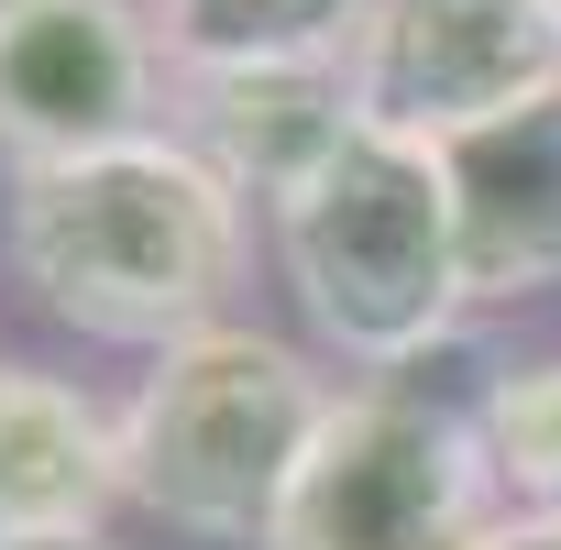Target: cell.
<instances>
[{"instance_id": "12", "label": "cell", "mask_w": 561, "mask_h": 550, "mask_svg": "<svg viewBox=\"0 0 561 550\" xmlns=\"http://www.w3.org/2000/svg\"><path fill=\"white\" fill-rule=\"evenodd\" d=\"M462 550H561V517H528V506H506V517H484Z\"/></svg>"}, {"instance_id": "5", "label": "cell", "mask_w": 561, "mask_h": 550, "mask_svg": "<svg viewBox=\"0 0 561 550\" xmlns=\"http://www.w3.org/2000/svg\"><path fill=\"white\" fill-rule=\"evenodd\" d=\"M353 122L419 154L561 100V12L550 0H364L342 45Z\"/></svg>"}, {"instance_id": "3", "label": "cell", "mask_w": 561, "mask_h": 550, "mask_svg": "<svg viewBox=\"0 0 561 550\" xmlns=\"http://www.w3.org/2000/svg\"><path fill=\"white\" fill-rule=\"evenodd\" d=\"M331 397L342 386L298 342L220 320V331L154 353L144 386L122 397V495L209 550H253Z\"/></svg>"}, {"instance_id": "14", "label": "cell", "mask_w": 561, "mask_h": 550, "mask_svg": "<svg viewBox=\"0 0 561 550\" xmlns=\"http://www.w3.org/2000/svg\"><path fill=\"white\" fill-rule=\"evenodd\" d=\"M23 12H34V0H0V23H23Z\"/></svg>"}, {"instance_id": "13", "label": "cell", "mask_w": 561, "mask_h": 550, "mask_svg": "<svg viewBox=\"0 0 561 550\" xmlns=\"http://www.w3.org/2000/svg\"><path fill=\"white\" fill-rule=\"evenodd\" d=\"M0 550H111V528H0Z\"/></svg>"}, {"instance_id": "2", "label": "cell", "mask_w": 561, "mask_h": 550, "mask_svg": "<svg viewBox=\"0 0 561 550\" xmlns=\"http://www.w3.org/2000/svg\"><path fill=\"white\" fill-rule=\"evenodd\" d=\"M275 220V264L298 287V320L320 331V353L364 364V375H397L419 353H440L462 331V242H451V187H440V154L397 144V133H364L264 209Z\"/></svg>"}, {"instance_id": "9", "label": "cell", "mask_w": 561, "mask_h": 550, "mask_svg": "<svg viewBox=\"0 0 561 550\" xmlns=\"http://www.w3.org/2000/svg\"><path fill=\"white\" fill-rule=\"evenodd\" d=\"M122 506V408L45 364H0V528H100Z\"/></svg>"}, {"instance_id": "15", "label": "cell", "mask_w": 561, "mask_h": 550, "mask_svg": "<svg viewBox=\"0 0 561 550\" xmlns=\"http://www.w3.org/2000/svg\"><path fill=\"white\" fill-rule=\"evenodd\" d=\"M550 12H561V0H550Z\"/></svg>"}, {"instance_id": "8", "label": "cell", "mask_w": 561, "mask_h": 550, "mask_svg": "<svg viewBox=\"0 0 561 550\" xmlns=\"http://www.w3.org/2000/svg\"><path fill=\"white\" fill-rule=\"evenodd\" d=\"M440 187H451V242H462L473 309L561 287V100L440 144Z\"/></svg>"}, {"instance_id": "10", "label": "cell", "mask_w": 561, "mask_h": 550, "mask_svg": "<svg viewBox=\"0 0 561 550\" xmlns=\"http://www.w3.org/2000/svg\"><path fill=\"white\" fill-rule=\"evenodd\" d=\"M364 0H154L165 67H287V56H342Z\"/></svg>"}, {"instance_id": "11", "label": "cell", "mask_w": 561, "mask_h": 550, "mask_svg": "<svg viewBox=\"0 0 561 550\" xmlns=\"http://www.w3.org/2000/svg\"><path fill=\"white\" fill-rule=\"evenodd\" d=\"M473 440L495 462V484L528 517H561V353L550 364H506L473 408Z\"/></svg>"}, {"instance_id": "1", "label": "cell", "mask_w": 561, "mask_h": 550, "mask_svg": "<svg viewBox=\"0 0 561 550\" xmlns=\"http://www.w3.org/2000/svg\"><path fill=\"white\" fill-rule=\"evenodd\" d=\"M12 275L89 342L176 353L220 331L242 287V198L176 133H144L122 154L12 176Z\"/></svg>"}, {"instance_id": "6", "label": "cell", "mask_w": 561, "mask_h": 550, "mask_svg": "<svg viewBox=\"0 0 561 550\" xmlns=\"http://www.w3.org/2000/svg\"><path fill=\"white\" fill-rule=\"evenodd\" d=\"M165 45L144 0H34L23 23H0V154L12 176L122 154L165 133Z\"/></svg>"}, {"instance_id": "7", "label": "cell", "mask_w": 561, "mask_h": 550, "mask_svg": "<svg viewBox=\"0 0 561 550\" xmlns=\"http://www.w3.org/2000/svg\"><path fill=\"white\" fill-rule=\"evenodd\" d=\"M165 133L253 209H275L287 187H309L342 144H353V78L342 56H287V67H176L165 89Z\"/></svg>"}, {"instance_id": "4", "label": "cell", "mask_w": 561, "mask_h": 550, "mask_svg": "<svg viewBox=\"0 0 561 550\" xmlns=\"http://www.w3.org/2000/svg\"><path fill=\"white\" fill-rule=\"evenodd\" d=\"M484 495L495 462L462 408L408 386H342L253 550H462L484 528Z\"/></svg>"}]
</instances>
